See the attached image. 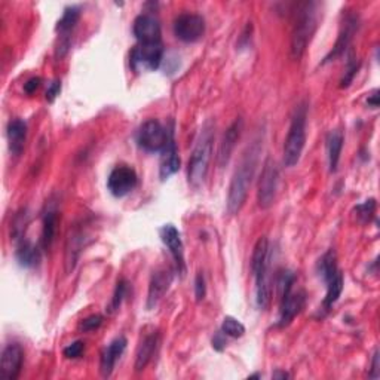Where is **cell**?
Instances as JSON below:
<instances>
[{
  "instance_id": "1",
  "label": "cell",
  "mask_w": 380,
  "mask_h": 380,
  "mask_svg": "<svg viewBox=\"0 0 380 380\" xmlns=\"http://www.w3.org/2000/svg\"><path fill=\"white\" fill-rule=\"evenodd\" d=\"M260 152H261V140L257 138L247 147V150L242 153L240 163H238L236 166L231 186H229L228 204H226L228 205V212L231 214V216L240 214V211L245 205L248 190L249 187H251L256 168L258 165Z\"/></svg>"
},
{
  "instance_id": "2",
  "label": "cell",
  "mask_w": 380,
  "mask_h": 380,
  "mask_svg": "<svg viewBox=\"0 0 380 380\" xmlns=\"http://www.w3.org/2000/svg\"><path fill=\"white\" fill-rule=\"evenodd\" d=\"M318 3L305 2L300 3L294 14V26L291 31V58L300 59L311 43L318 27Z\"/></svg>"
},
{
  "instance_id": "3",
  "label": "cell",
  "mask_w": 380,
  "mask_h": 380,
  "mask_svg": "<svg viewBox=\"0 0 380 380\" xmlns=\"http://www.w3.org/2000/svg\"><path fill=\"white\" fill-rule=\"evenodd\" d=\"M269 263H270L269 240L266 236H261L256 242L251 256V272L256 279V303L261 311H265V309L269 307L272 299Z\"/></svg>"
},
{
  "instance_id": "4",
  "label": "cell",
  "mask_w": 380,
  "mask_h": 380,
  "mask_svg": "<svg viewBox=\"0 0 380 380\" xmlns=\"http://www.w3.org/2000/svg\"><path fill=\"white\" fill-rule=\"evenodd\" d=\"M214 129H216V125H214L211 121L205 122V125L200 129V134L196 141V146L192 152V156H190L189 159L187 180H189V184L195 189L200 187V184L205 182L207 174H208V165L212 154L214 136H216Z\"/></svg>"
},
{
  "instance_id": "5",
  "label": "cell",
  "mask_w": 380,
  "mask_h": 380,
  "mask_svg": "<svg viewBox=\"0 0 380 380\" xmlns=\"http://www.w3.org/2000/svg\"><path fill=\"white\" fill-rule=\"evenodd\" d=\"M306 119L307 107L305 103H302L297 105L293 115L288 134L284 142V165L288 166V168L295 166L302 158L306 142Z\"/></svg>"
},
{
  "instance_id": "6",
  "label": "cell",
  "mask_w": 380,
  "mask_h": 380,
  "mask_svg": "<svg viewBox=\"0 0 380 380\" xmlns=\"http://www.w3.org/2000/svg\"><path fill=\"white\" fill-rule=\"evenodd\" d=\"M163 59L162 42L154 43H137L129 55V63L137 73L153 71L159 68Z\"/></svg>"
},
{
  "instance_id": "7",
  "label": "cell",
  "mask_w": 380,
  "mask_h": 380,
  "mask_svg": "<svg viewBox=\"0 0 380 380\" xmlns=\"http://www.w3.org/2000/svg\"><path fill=\"white\" fill-rule=\"evenodd\" d=\"M278 182H279L278 165L272 158H268L263 163V170H261L257 192V202L261 210H269L273 204H275Z\"/></svg>"
},
{
  "instance_id": "8",
  "label": "cell",
  "mask_w": 380,
  "mask_h": 380,
  "mask_svg": "<svg viewBox=\"0 0 380 380\" xmlns=\"http://www.w3.org/2000/svg\"><path fill=\"white\" fill-rule=\"evenodd\" d=\"M168 141V129L156 121V119H149L142 124L137 133L138 146L150 153L162 152Z\"/></svg>"
},
{
  "instance_id": "9",
  "label": "cell",
  "mask_w": 380,
  "mask_h": 380,
  "mask_svg": "<svg viewBox=\"0 0 380 380\" xmlns=\"http://www.w3.org/2000/svg\"><path fill=\"white\" fill-rule=\"evenodd\" d=\"M174 34L184 43H195L204 38L205 20L198 14H182L174 21Z\"/></svg>"
},
{
  "instance_id": "10",
  "label": "cell",
  "mask_w": 380,
  "mask_h": 380,
  "mask_svg": "<svg viewBox=\"0 0 380 380\" xmlns=\"http://www.w3.org/2000/svg\"><path fill=\"white\" fill-rule=\"evenodd\" d=\"M138 177L129 165H117L107 178V189L115 198H125L137 187Z\"/></svg>"
},
{
  "instance_id": "11",
  "label": "cell",
  "mask_w": 380,
  "mask_h": 380,
  "mask_svg": "<svg viewBox=\"0 0 380 380\" xmlns=\"http://www.w3.org/2000/svg\"><path fill=\"white\" fill-rule=\"evenodd\" d=\"M174 279V273L170 268H159L152 273L149 282V293H147V303L146 307L149 311L158 306V303L163 299V295L168 293Z\"/></svg>"
},
{
  "instance_id": "12",
  "label": "cell",
  "mask_w": 380,
  "mask_h": 380,
  "mask_svg": "<svg viewBox=\"0 0 380 380\" xmlns=\"http://www.w3.org/2000/svg\"><path fill=\"white\" fill-rule=\"evenodd\" d=\"M133 33L138 43L162 42L161 22L153 14H141L133 24Z\"/></svg>"
},
{
  "instance_id": "13",
  "label": "cell",
  "mask_w": 380,
  "mask_h": 380,
  "mask_svg": "<svg viewBox=\"0 0 380 380\" xmlns=\"http://www.w3.org/2000/svg\"><path fill=\"white\" fill-rule=\"evenodd\" d=\"M161 240L165 244V247L170 249L171 256L174 257V261L177 265V270L180 275H184L186 272V263H184V247L180 232L177 231L174 224H165L159 231Z\"/></svg>"
},
{
  "instance_id": "14",
  "label": "cell",
  "mask_w": 380,
  "mask_h": 380,
  "mask_svg": "<svg viewBox=\"0 0 380 380\" xmlns=\"http://www.w3.org/2000/svg\"><path fill=\"white\" fill-rule=\"evenodd\" d=\"M279 318H278V327L284 328L288 327L293 319L302 312L306 303V295L303 291H290L288 294L282 295L279 299Z\"/></svg>"
},
{
  "instance_id": "15",
  "label": "cell",
  "mask_w": 380,
  "mask_h": 380,
  "mask_svg": "<svg viewBox=\"0 0 380 380\" xmlns=\"http://www.w3.org/2000/svg\"><path fill=\"white\" fill-rule=\"evenodd\" d=\"M24 363V351L21 344L9 343L2 351V364H0V374L6 380L18 379Z\"/></svg>"
},
{
  "instance_id": "16",
  "label": "cell",
  "mask_w": 380,
  "mask_h": 380,
  "mask_svg": "<svg viewBox=\"0 0 380 380\" xmlns=\"http://www.w3.org/2000/svg\"><path fill=\"white\" fill-rule=\"evenodd\" d=\"M358 17H356L355 14H348L346 18H344V22L342 26V30L339 33V38L336 41V45L332 46V50L330 51V54L324 58L323 64H327L330 61H332V59H336L339 57H342L344 52L348 51V48L352 42V38L353 34L356 31V29H358Z\"/></svg>"
},
{
  "instance_id": "17",
  "label": "cell",
  "mask_w": 380,
  "mask_h": 380,
  "mask_svg": "<svg viewBox=\"0 0 380 380\" xmlns=\"http://www.w3.org/2000/svg\"><path fill=\"white\" fill-rule=\"evenodd\" d=\"M80 18V9L78 6H68L64 9L63 17L59 18L57 22V31L59 33V38H61V42H59V48L57 51V55L61 58L66 55L70 46V33L76 27V24Z\"/></svg>"
},
{
  "instance_id": "18",
  "label": "cell",
  "mask_w": 380,
  "mask_h": 380,
  "mask_svg": "<svg viewBox=\"0 0 380 380\" xmlns=\"http://www.w3.org/2000/svg\"><path fill=\"white\" fill-rule=\"evenodd\" d=\"M242 128H244V121L241 117H236L235 121L232 122V125L228 129H226L223 140L220 142L219 154H217V162H219L220 166H226L229 163L236 142H238V140H240V137L242 134Z\"/></svg>"
},
{
  "instance_id": "19",
  "label": "cell",
  "mask_w": 380,
  "mask_h": 380,
  "mask_svg": "<svg viewBox=\"0 0 380 380\" xmlns=\"http://www.w3.org/2000/svg\"><path fill=\"white\" fill-rule=\"evenodd\" d=\"M180 156H178L177 146L174 141L173 131H168V141H166V146L162 150V158H161V166H159V175L162 180H168L171 175H174L178 170H180Z\"/></svg>"
},
{
  "instance_id": "20",
  "label": "cell",
  "mask_w": 380,
  "mask_h": 380,
  "mask_svg": "<svg viewBox=\"0 0 380 380\" xmlns=\"http://www.w3.org/2000/svg\"><path fill=\"white\" fill-rule=\"evenodd\" d=\"M126 344H128L126 339L124 336H119L103 351L101 361H100V372L103 377L112 376L116 361L121 358L122 353L125 352Z\"/></svg>"
},
{
  "instance_id": "21",
  "label": "cell",
  "mask_w": 380,
  "mask_h": 380,
  "mask_svg": "<svg viewBox=\"0 0 380 380\" xmlns=\"http://www.w3.org/2000/svg\"><path fill=\"white\" fill-rule=\"evenodd\" d=\"M9 150L14 156H20L24 147H26L27 140V124L22 119H12L6 128Z\"/></svg>"
},
{
  "instance_id": "22",
  "label": "cell",
  "mask_w": 380,
  "mask_h": 380,
  "mask_svg": "<svg viewBox=\"0 0 380 380\" xmlns=\"http://www.w3.org/2000/svg\"><path fill=\"white\" fill-rule=\"evenodd\" d=\"M15 257L22 268H34L41 260V249L26 236H21L17 240Z\"/></svg>"
},
{
  "instance_id": "23",
  "label": "cell",
  "mask_w": 380,
  "mask_h": 380,
  "mask_svg": "<svg viewBox=\"0 0 380 380\" xmlns=\"http://www.w3.org/2000/svg\"><path fill=\"white\" fill-rule=\"evenodd\" d=\"M159 343V336L158 332H149L138 344L137 349V355H136V372H141L145 370L146 365L150 363V360L153 358L154 352H156Z\"/></svg>"
},
{
  "instance_id": "24",
  "label": "cell",
  "mask_w": 380,
  "mask_h": 380,
  "mask_svg": "<svg viewBox=\"0 0 380 380\" xmlns=\"http://www.w3.org/2000/svg\"><path fill=\"white\" fill-rule=\"evenodd\" d=\"M83 241H85V235L80 228L70 231V236L67 240V249H66V272L70 273L75 269L78 257L83 249Z\"/></svg>"
},
{
  "instance_id": "25",
  "label": "cell",
  "mask_w": 380,
  "mask_h": 380,
  "mask_svg": "<svg viewBox=\"0 0 380 380\" xmlns=\"http://www.w3.org/2000/svg\"><path fill=\"white\" fill-rule=\"evenodd\" d=\"M58 226V211L54 205L48 207L43 212V226H42V247L43 249H50L57 233Z\"/></svg>"
},
{
  "instance_id": "26",
  "label": "cell",
  "mask_w": 380,
  "mask_h": 380,
  "mask_svg": "<svg viewBox=\"0 0 380 380\" xmlns=\"http://www.w3.org/2000/svg\"><path fill=\"white\" fill-rule=\"evenodd\" d=\"M342 149H343V134H342V131H339V129L331 131V133L327 136V153H328L330 173H336L337 171Z\"/></svg>"
},
{
  "instance_id": "27",
  "label": "cell",
  "mask_w": 380,
  "mask_h": 380,
  "mask_svg": "<svg viewBox=\"0 0 380 380\" xmlns=\"http://www.w3.org/2000/svg\"><path fill=\"white\" fill-rule=\"evenodd\" d=\"M316 269H318L319 277L323 278L326 284L337 275L340 270L337 268V257H336L335 249H328V251L318 260Z\"/></svg>"
},
{
  "instance_id": "28",
  "label": "cell",
  "mask_w": 380,
  "mask_h": 380,
  "mask_svg": "<svg viewBox=\"0 0 380 380\" xmlns=\"http://www.w3.org/2000/svg\"><path fill=\"white\" fill-rule=\"evenodd\" d=\"M343 275L339 272L337 275L332 278L331 281L327 282V294L324 297V302H323V309L326 312L331 311V307L336 305V302L339 300V297L343 291Z\"/></svg>"
},
{
  "instance_id": "29",
  "label": "cell",
  "mask_w": 380,
  "mask_h": 380,
  "mask_svg": "<svg viewBox=\"0 0 380 380\" xmlns=\"http://www.w3.org/2000/svg\"><path fill=\"white\" fill-rule=\"evenodd\" d=\"M128 287H129V284H128V281L125 278H121L117 281L112 300H110L109 306H107V314L113 315V314H116L119 311V307L122 306V302H124L125 295L128 293Z\"/></svg>"
},
{
  "instance_id": "30",
  "label": "cell",
  "mask_w": 380,
  "mask_h": 380,
  "mask_svg": "<svg viewBox=\"0 0 380 380\" xmlns=\"http://www.w3.org/2000/svg\"><path fill=\"white\" fill-rule=\"evenodd\" d=\"M221 331L224 332L228 337H233V339H238V337H242L244 332H245V327L244 324L241 323L240 319H236L233 316H226L223 319V324H221Z\"/></svg>"
},
{
  "instance_id": "31",
  "label": "cell",
  "mask_w": 380,
  "mask_h": 380,
  "mask_svg": "<svg viewBox=\"0 0 380 380\" xmlns=\"http://www.w3.org/2000/svg\"><path fill=\"white\" fill-rule=\"evenodd\" d=\"M360 68V61L355 58V55L352 52L348 54V63H346V70H344V75L340 80V87L342 88H348L351 85V82L353 80L355 75L358 73Z\"/></svg>"
},
{
  "instance_id": "32",
  "label": "cell",
  "mask_w": 380,
  "mask_h": 380,
  "mask_svg": "<svg viewBox=\"0 0 380 380\" xmlns=\"http://www.w3.org/2000/svg\"><path fill=\"white\" fill-rule=\"evenodd\" d=\"M374 211H376V200L374 199H367L365 202H363V204L355 207L356 217H358V220L361 223L372 221V219L374 216Z\"/></svg>"
},
{
  "instance_id": "33",
  "label": "cell",
  "mask_w": 380,
  "mask_h": 380,
  "mask_svg": "<svg viewBox=\"0 0 380 380\" xmlns=\"http://www.w3.org/2000/svg\"><path fill=\"white\" fill-rule=\"evenodd\" d=\"M103 319L104 318L101 315H91V316H88V318H85L82 321V323L79 324V330L83 331V332L97 330L103 324Z\"/></svg>"
},
{
  "instance_id": "34",
  "label": "cell",
  "mask_w": 380,
  "mask_h": 380,
  "mask_svg": "<svg viewBox=\"0 0 380 380\" xmlns=\"http://www.w3.org/2000/svg\"><path fill=\"white\" fill-rule=\"evenodd\" d=\"M82 352H83V342H80V340L70 343L68 346L64 348V351H63L66 358H71V360L79 358V356L82 355Z\"/></svg>"
},
{
  "instance_id": "35",
  "label": "cell",
  "mask_w": 380,
  "mask_h": 380,
  "mask_svg": "<svg viewBox=\"0 0 380 380\" xmlns=\"http://www.w3.org/2000/svg\"><path fill=\"white\" fill-rule=\"evenodd\" d=\"M207 294V285H205V278L202 273L199 272L196 275V279H195V295H196V300L200 302L204 300V297Z\"/></svg>"
},
{
  "instance_id": "36",
  "label": "cell",
  "mask_w": 380,
  "mask_h": 380,
  "mask_svg": "<svg viewBox=\"0 0 380 380\" xmlns=\"http://www.w3.org/2000/svg\"><path fill=\"white\" fill-rule=\"evenodd\" d=\"M59 92H61V80H52L50 85H48V89H46V100L48 103H54L55 98L59 95Z\"/></svg>"
},
{
  "instance_id": "37",
  "label": "cell",
  "mask_w": 380,
  "mask_h": 380,
  "mask_svg": "<svg viewBox=\"0 0 380 380\" xmlns=\"http://www.w3.org/2000/svg\"><path fill=\"white\" fill-rule=\"evenodd\" d=\"M212 348L216 349V351H219V352H221L226 348V335H224V332L221 330L217 331L216 335H214V337H212Z\"/></svg>"
},
{
  "instance_id": "38",
  "label": "cell",
  "mask_w": 380,
  "mask_h": 380,
  "mask_svg": "<svg viewBox=\"0 0 380 380\" xmlns=\"http://www.w3.org/2000/svg\"><path fill=\"white\" fill-rule=\"evenodd\" d=\"M41 82H42L41 78H31V79H29L26 83H24V91H26L27 94L36 92V89H38L41 87Z\"/></svg>"
},
{
  "instance_id": "39",
  "label": "cell",
  "mask_w": 380,
  "mask_h": 380,
  "mask_svg": "<svg viewBox=\"0 0 380 380\" xmlns=\"http://www.w3.org/2000/svg\"><path fill=\"white\" fill-rule=\"evenodd\" d=\"M380 356H379V351L374 352L373 355V363H372V372H370V377L372 379H379L380 376Z\"/></svg>"
},
{
  "instance_id": "40",
  "label": "cell",
  "mask_w": 380,
  "mask_h": 380,
  "mask_svg": "<svg viewBox=\"0 0 380 380\" xmlns=\"http://www.w3.org/2000/svg\"><path fill=\"white\" fill-rule=\"evenodd\" d=\"M367 105L370 107V109H377L379 107V89H374L370 95H368Z\"/></svg>"
},
{
  "instance_id": "41",
  "label": "cell",
  "mask_w": 380,
  "mask_h": 380,
  "mask_svg": "<svg viewBox=\"0 0 380 380\" xmlns=\"http://www.w3.org/2000/svg\"><path fill=\"white\" fill-rule=\"evenodd\" d=\"M272 377H273V379H282V380H285V379H288V377H290V374H288V373H285V372H282V370H277L275 373L272 374Z\"/></svg>"
}]
</instances>
